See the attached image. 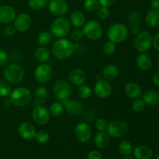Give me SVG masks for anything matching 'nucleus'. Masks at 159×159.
<instances>
[{
	"label": "nucleus",
	"instance_id": "obj_1",
	"mask_svg": "<svg viewBox=\"0 0 159 159\" xmlns=\"http://www.w3.org/2000/svg\"><path fill=\"white\" fill-rule=\"evenodd\" d=\"M74 51L75 46L72 41L65 37L55 40L51 48V54L58 61L67 60L72 56Z\"/></svg>",
	"mask_w": 159,
	"mask_h": 159
},
{
	"label": "nucleus",
	"instance_id": "obj_2",
	"mask_svg": "<svg viewBox=\"0 0 159 159\" xmlns=\"http://www.w3.org/2000/svg\"><path fill=\"white\" fill-rule=\"evenodd\" d=\"M9 96L12 105L17 107H26L32 99V93L26 87H17L14 89Z\"/></svg>",
	"mask_w": 159,
	"mask_h": 159
},
{
	"label": "nucleus",
	"instance_id": "obj_3",
	"mask_svg": "<svg viewBox=\"0 0 159 159\" xmlns=\"http://www.w3.org/2000/svg\"><path fill=\"white\" fill-rule=\"evenodd\" d=\"M73 89L71 84L65 80H57L54 82L53 86V94L57 101L65 102L71 98Z\"/></svg>",
	"mask_w": 159,
	"mask_h": 159
},
{
	"label": "nucleus",
	"instance_id": "obj_4",
	"mask_svg": "<svg viewBox=\"0 0 159 159\" xmlns=\"http://www.w3.org/2000/svg\"><path fill=\"white\" fill-rule=\"evenodd\" d=\"M129 31L127 26L120 23L112 24L107 30V38L116 44L121 43L127 40Z\"/></svg>",
	"mask_w": 159,
	"mask_h": 159
},
{
	"label": "nucleus",
	"instance_id": "obj_5",
	"mask_svg": "<svg viewBox=\"0 0 159 159\" xmlns=\"http://www.w3.org/2000/svg\"><path fill=\"white\" fill-rule=\"evenodd\" d=\"M71 30V23L69 20L64 16L56 18L51 25V33L57 38L65 37Z\"/></svg>",
	"mask_w": 159,
	"mask_h": 159
},
{
	"label": "nucleus",
	"instance_id": "obj_6",
	"mask_svg": "<svg viewBox=\"0 0 159 159\" xmlns=\"http://www.w3.org/2000/svg\"><path fill=\"white\" fill-rule=\"evenodd\" d=\"M5 79L10 84H18L23 81L25 76L24 69L17 64H9L3 71Z\"/></svg>",
	"mask_w": 159,
	"mask_h": 159
},
{
	"label": "nucleus",
	"instance_id": "obj_7",
	"mask_svg": "<svg viewBox=\"0 0 159 159\" xmlns=\"http://www.w3.org/2000/svg\"><path fill=\"white\" fill-rule=\"evenodd\" d=\"M82 31L84 36L92 40H97L102 37L103 34V29L100 23L96 20H89L85 22L82 26Z\"/></svg>",
	"mask_w": 159,
	"mask_h": 159
},
{
	"label": "nucleus",
	"instance_id": "obj_8",
	"mask_svg": "<svg viewBox=\"0 0 159 159\" xmlns=\"http://www.w3.org/2000/svg\"><path fill=\"white\" fill-rule=\"evenodd\" d=\"M129 126L126 121L123 120H114L108 123L107 132L110 137L115 138H123L127 134Z\"/></svg>",
	"mask_w": 159,
	"mask_h": 159
},
{
	"label": "nucleus",
	"instance_id": "obj_9",
	"mask_svg": "<svg viewBox=\"0 0 159 159\" xmlns=\"http://www.w3.org/2000/svg\"><path fill=\"white\" fill-rule=\"evenodd\" d=\"M153 43V37L148 31H142L136 35L134 41L135 48L141 53H145L152 48Z\"/></svg>",
	"mask_w": 159,
	"mask_h": 159
},
{
	"label": "nucleus",
	"instance_id": "obj_10",
	"mask_svg": "<svg viewBox=\"0 0 159 159\" xmlns=\"http://www.w3.org/2000/svg\"><path fill=\"white\" fill-rule=\"evenodd\" d=\"M52 76V67L47 63H40L34 71V78L40 84H45L51 81Z\"/></svg>",
	"mask_w": 159,
	"mask_h": 159
},
{
	"label": "nucleus",
	"instance_id": "obj_11",
	"mask_svg": "<svg viewBox=\"0 0 159 159\" xmlns=\"http://www.w3.org/2000/svg\"><path fill=\"white\" fill-rule=\"evenodd\" d=\"M49 109L43 105H38L34 107L32 112V118L34 123L38 125H45L51 119Z\"/></svg>",
	"mask_w": 159,
	"mask_h": 159
},
{
	"label": "nucleus",
	"instance_id": "obj_12",
	"mask_svg": "<svg viewBox=\"0 0 159 159\" xmlns=\"http://www.w3.org/2000/svg\"><path fill=\"white\" fill-rule=\"evenodd\" d=\"M48 9L55 16H64L68 11V5L65 0H50L48 2Z\"/></svg>",
	"mask_w": 159,
	"mask_h": 159
},
{
	"label": "nucleus",
	"instance_id": "obj_13",
	"mask_svg": "<svg viewBox=\"0 0 159 159\" xmlns=\"http://www.w3.org/2000/svg\"><path fill=\"white\" fill-rule=\"evenodd\" d=\"M94 93L100 99L109 97L112 93V85L110 81L104 79L98 80L95 84Z\"/></svg>",
	"mask_w": 159,
	"mask_h": 159
},
{
	"label": "nucleus",
	"instance_id": "obj_14",
	"mask_svg": "<svg viewBox=\"0 0 159 159\" xmlns=\"http://www.w3.org/2000/svg\"><path fill=\"white\" fill-rule=\"evenodd\" d=\"M32 19L27 13H20L16 16L13 21V26L16 30L20 33H24L30 28Z\"/></svg>",
	"mask_w": 159,
	"mask_h": 159
},
{
	"label": "nucleus",
	"instance_id": "obj_15",
	"mask_svg": "<svg viewBox=\"0 0 159 159\" xmlns=\"http://www.w3.org/2000/svg\"><path fill=\"white\" fill-rule=\"evenodd\" d=\"M75 135L80 142H88L92 137L91 127L85 122L79 123L75 128Z\"/></svg>",
	"mask_w": 159,
	"mask_h": 159
},
{
	"label": "nucleus",
	"instance_id": "obj_16",
	"mask_svg": "<svg viewBox=\"0 0 159 159\" xmlns=\"http://www.w3.org/2000/svg\"><path fill=\"white\" fill-rule=\"evenodd\" d=\"M17 130H18L19 135L23 139L28 140V141L34 139L35 138L36 133H37V130H36L34 124L27 122V121L21 123L19 125Z\"/></svg>",
	"mask_w": 159,
	"mask_h": 159
},
{
	"label": "nucleus",
	"instance_id": "obj_17",
	"mask_svg": "<svg viewBox=\"0 0 159 159\" xmlns=\"http://www.w3.org/2000/svg\"><path fill=\"white\" fill-rule=\"evenodd\" d=\"M63 106L65 111H66V113L70 116H79L83 112V105L79 101L75 99H68L63 102Z\"/></svg>",
	"mask_w": 159,
	"mask_h": 159
},
{
	"label": "nucleus",
	"instance_id": "obj_18",
	"mask_svg": "<svg viewBox=\"0 0 159 159\" xmlns=\"http://www.w3.org/2000/svg\"><path fill=\"white\" fill-rule=\"evenodd\" d=\"M16 16V12L12 6L4 5L0 6V23L9 24L12 23Z\"/></svg>",
	"mask_w": 159,
	"mask_h": 159
},
{
	"label": "nucleus",
	"instance_id": "obj_19",
	"mask_svg": "<svg viewBox=\"0 0 159 159\" xmlns=\"http://www.w3.org/2000/svg\"><path fill=\"white\" fill-rule=\"evenodd\" d=\"M68 79L72 85H81L86 82L87 76L84 70L79 68H75L68 74Z\"/></svg>",
	"mask_w": 159,
	"mask_h": 159
},
{
	"label": "nucleus",
	"instance_id": "obj_20",
	"mask_svg": "<svg viewBox=\"0 0 159 159\" xmlns=\"http://www.w3.org/2000/svg\"><path fill=\"white\" fill-rule=\"evenodd\" d=\"M124 93L132 99H139L142 96V90L140 85L136 82H130L125 85L124 87Z\"/></svg>",
	"mask_w": 159,
	"mask_h": 159
},
{
	"label": "nucleus",
	"instance_id": "obj_21",
	"mask_svg": "<svg viewBox=\"0 0 159 159\" xmlns=\"http://www.w3.org/2000/svg\"><path fill=\"white\" fill-rule=\"evenodd\" d=\"M142 100L150 107H156L159 104V93L156 90L149 89L142 93Z\"/></svg>",
	"mask_w": 159,
	"mask_h": 159
},
{
	"label": "nucleus",
	"instance_id": "obj_22",
	"mask_svg": "<svg viewBox=\"0 0 159 159\" xmlns=\"http://www.w3.org/2000/svg\"><path fill=\"white\" fill-rule=\"evenodd\" d=\"M120 71L118 67L114 64H110L104 67L102 70V76L103 79L110 82L114 81L119 76Z\"/></svg>",
	"mask_w": 159,
	"mask_h": 159
},
{
	"label": "nucleus",
	"instance_id": "obj_23",
	"mask_svg": "<svg viewBox=\"0 0 159 159\" xmlns=\"http://www.w3.org/2000/svg\"><path fill=\"white\" fill-rule=\"evenodd\" d=\"M95 144L99 149L108 147L110 142V137L107 131H99L95 136Z\"/></svg>",
	"mask_w": 159,
	"mask_h": 159
},
{
	"label": "nucleus",
	"instance_id": "obj_24",
	"mask_svg": "<svg viewBox=\"0 0 159 159\" xmlns=\"http://www.w3.org/2000/svg\"><path fill=\"white\" fill-rule=\"evenodd\" d=\"M133 152L136 159H151L153 155V152L151 148L146 145L137 146Z\"/></svg>",
	"mask_w": 159,
	"mask_h": 159
},
{
	"label": "nucleus",
	"instance_id": "obj_25",
	"mask_svg": "<svg viewBox=\"0 0 159 159\" xmlns=\"http://www.w3.org/2000/svg\"><path fill=\"white\" fill-rule=\"evenodd\" d=\"M85 16L84 12L81 10H75L70 15L69 21L71 25H73L75 27L79 28L83 26L85 23Z\"/></svg>",
	"mask_w": 159,
	"mask_h": 159
},
{
	"label": "nucleus",
	"instance_id": "obj_26",
	"mask_svg": "<svg viewBox=\"0 0 159 159\" xmlns=\"http://www.w3.org/2000/svg\"><path fill=\"white\" fill-rule=\"evenodd\" d=\"M48 96H49V93H48V90L46 87H37L34 93V102H35L36 105L38 106L44 104L48 100Z\"/></svg>",
	"mask_w": 159,
	"mask_h": 159
},
{
	"label": "nucleus",
	"instance_id": "obj_27",
	"mask_svg": "<svg viewBox=\"0 0 159 159\" xmlns=\"http://www.w3.org/2000/svg\"><path fill=\"white\" fill-rule=\"evenodd\" d=\"M136 63L138 68L143 71L149 70L152 66V59L145 53H141L136 59Z\"/></svg>",
	"mask_w": 159,
	"mask_h": 159
},
{
	"label": "nucleus",
	"instance_id": "obj_28",
	"mask_svg": "<svg viewBox=\"0 0 159 159\" xmlns=\"http://www.w3.org/2000/svg\"><path fill=\"white\" fill-rule=\"evenodd\" d=\"M145 23L148 26L152 28L159 26V9H152L147 13L145 17Z\"/></svg>",
	"mask_w": 159,
	"mask_h": 159
},
{
	"label": "nucleus",
	"instance_id": "obj_29",
	"mask_svg": "<svg viewBox=\"0 0 159 159\" xmlns=\"http://www.w3.org/2000/svg\"><path fill=\"white\" fill-rule=\"evenodd\" d=\"M51 55V52L46 46H40L37 48L35 51L36 59L40 63H47L50 59Z\"/></svg>",
	"mask_w": 159,
	"mask_h": 159
},
{
	"label": "nucleus",
	"instance_id": "obj_30",
	"mask_svg": "<svg viewBox=\"0 0 159 159\" xmlns=\"http://www.w3.org/2000/svg\"><path fill=\"white\" fill-rule=\"evenodd\" d=\"M50 113H51V116L53 117L58 118L61 116L62 114L65 112V108H64L63 103L59 101L57 102H54L50 106L49 108Z\"/></svg>",
	"mask_w": 159,
	"mask_h": 159
},
{
	"label": "nucleus",
	"instance_id": "obj_31",
	"mask_svg": "<svg viewBox=\"0 0 159 159\" xmlns=\"http://www.w3.org/2000/svg\"><path fill=\"white\" fill-rule=\"evenodd\" d=\"M53 35L48 31H42L37 36V42L40 46H47L52 41Z\"/></svg>",
	"mask_w": 159,
	"mask_h": 159
},
{
	"label": "nucleus",
	"instance_id": "obj_32",
	"mask_svg": "<svg viewBox=\"0 0 159 159\" xmlns=\"http://www.w3.org/2000/svg\"><path fill=\"white\" fill-rule=\"evenodd\" d=\"M133 145L129 141L124 140L120 143L119 151L121 155H124V156H128L133 152Z\"/></svg>",
	"mask_w": 159,
	"mask_h": 159
},
{
	"label": "nucleus",
	"instance_id": "obj_33",
	"mask_svg": "<svg viewBox=\"0 0 159 159\" xmlns=\"http://www.w3.org/2000/svg\"><path fill=\"white\" fill-rule=\"evenodd\" d=\"M100 6L98 0H85L84 2V9L89 12H97Z\"/></svg>",
	"mask_w": 159,
	"mask_h": 159
},
{
	"label": "nucleus",
	"instance_id": "obj_34",
	"mask_svg": "<svg viewBox=\"0 0 159 159\" xmlns=\"http://www.w3.org/2000/svg\"><path fill=\"white\" fill-rule=\"evenodd\" d=\"M48 0H29L28 6L33 10H40L48 6Z\"/></svg>",
	"mask_w": 159,
	"mask_h": 159
},
{
	"label": "nucleus",
	"instance_id": "obj_35",
	"mask_svg": "<svg viewBox=\"0 0 159 159\" xmlns=\"http://www.w3.org/2000/svg\"><path fill=\"white\" fill-rule=\"evenodd\" d=\"M78 94L82 99H87L92 96V89L89 85L82 84L78 89Z\"/></svg>",
	"mask_w": 159,
	"mask_h": 159
},
{
	"label": "nucleus",
	"instance_id": "obj_36",
	"mask_svg": "<svg viewBox=\"0 0 159 159\" xmlns=\"http://www.w3.org/2000/svg\"><path fill=\"white\" fill-rule=\"evenodd\" d=\"M12 89L9 82H8L6 79L0 80V96L6 97L10 94Z\"/></svg>",
	"mask_w": 159,
	"mask_h": 159
},
{
	"label": "nucleus",
	"instance_id": "obj_37",
	"mask_svg": "<svg viewBox=\"0 0 159 159\" xmlns=\"http://www.w3.org/2000/svg\"><path fill=\"white\" fill-rule=\"evenodd\" d=\"M116 50V44L110 40H107L105 42L102 47V51L104 54L107 55H112L115 53Z\"/></svg>",
	"mask_w": 159,
	"mask_h": 159
},
{
	"label": "nucleus",
	"instance_id": "obj_38",
	"mask_svg": "<svg viewBox=\"0 0 159 159\" xmlns=\"http://www.w3.org/2000/svg\"><path fill=\"white\" fill-rule=\"evenodd\" d=\"M34 138L40 144H46L49 141L50 135L45 130H39V131H37Z\"/></svg>",
	"mask_w": 159,
	"mask_h": 159
},
{
	"label": "nucleus",
	"instance_id": "obj_39",
	"mask_svg": "<svg viewBox=\"0 0 159 159\" xmlns=\"http://www.w3.org/2000/svg\"><path fill=\"white\" fill-rule=\"evenodd\" d=\"M85 37L84 36V33L82 31V29H79V28H75L74 30L71 31L70 33V38H71V40L73 41H80L83 37Z\"/></svg>",
	"mask_w": 159,
	"mask_h": 159
},
{
	"label": "nucleus",
	"instance_id": "obj_40",
	"mask_svg": "<svg viewBox=\"0 0 159 159\" xmlns=\"http://www.w3.org/2000/svg\"><path fill=\"white\" fill-rule=\"evenodd\" d=\"M128 22L130 23V24L131 25V26H138V25L141 23V17H140L139 14H138L136 11H133V12H131L129 14Z\"/></svg>",
	"mask_w": 159,
	"mask_h": 159
},
{
	"label": "nucleus",
	"instance_id": "obj_41",
	"mask_svg": "<svg viewBox=\"0 0 159 159\" xmlns=\"http://www.w3.org/2000/svg\"><path fill=\"white\" fill-rule=\"evenodd\" d=\"M146 107V104L144 103V101L142 100V99H134V101L132 103V109L134 112L137 113H141L144 110Z\"/></svg>",
	"mask_w": 159,
	"mask_h": 159
},
{
	"label": "nucleus",
	"instance_id": "obj_42",
	"mask_svg": "<svg viewBox=\"0 0 159 159\" xmlns=\"http://www.w3.org/2000/svg\"><path fill=\"white\" fill-rule=\"evenodd\" d=\"M108 122L105 119L99 118L95 123V127L98 131H107Z\"/></svg>",
	"mask_w": 159,
	"mask_h": 159
},
{
	"label": "nucleus",
	"instance_id": "obj_43",
	"mask_svg": "<svg viewBox=\"0 0 159 159\" xmlns=\"http://www.w3.org/2000/svg\"><path fill=\"white\" fill-rule=\"evenodd\" d=\"M97 15L101 20H107L110 15V11L108 7L105 6H100L99 9L97 10Z\"/></svg>",
	"mask_w": 159,
	"mask_h": 159
},
{
	"label": "nucleus",
	"instance_id": "obj_44",
	"mask_svg": "<svg viewBox=\"0 0 159 159\" xmlns=\"http://www.w3.org/2000/svg\"><path fill=\"white\" fill-rule=\"evenodd\" d=\"M9 61V55L7 51L0 48V66H4L8 64Z\"/></svg>",
	"mask_w": 159,
	"mask_h": 159
},
{
	"label": "nucleus",
	"instance_id": "obj_45",
	"mask_svg": "<svg viewBox=\"0 0 159 159\" xmlns=\"http://www.w3.org/2000/svg\"><path fill=\"white\" fill-rule=\"evenodd\" d=\"M16 32V30L13 25H8V26L4 29L3 34H4V35L6 36V37H12V36L15 35Z\"/></svg>",
	"mask_w": 159,
	"mask_h": 159
},
{
	"label": "nucleus",
	"instance_id": "obj_46",
	"mask_svg": "<svg viewBox=\"0 0 159 159\" xmlns=\"http://www.w3.org/2000/svg\"><path fill=\"white\" fill-rule=\"evenodd\" d=\"M87 159H102V155L98 151L93 150L88 154Z\"/></svg>",
	"mask_w": 159,
	"mask_h": 159
},
{
	"label": "nucleus",
	"instance_id": "obj_47",
	"mask_svg": "<svg viewBox=\"0 0 159 159\" xmlns=\"http://www.w3.org/2000/svg\"><path fill=\"white\" fill-rule=\"evenodd\" d=\"M101 6H105V7H111L116 3V0H98Z\"/></svg>",
	"mask_w": 159,
	"mask_h": 159
},
{
	"label": "nucleus",
	"instance_id": "obj_48",
	"mask_svg": "<svg viewBox=\"0 0 159 159\" xmlns=\"http://www.w3.org/2000/svg\"><path fill=\"white\" fill-rule=\"evenodd\" d=\"M155 49L159 51V32L155 35L153 37V43H152Z\"/></svg>",
	"mask_w": 159,
	"mask_h": 159
},
{
	"label": "nucleus",
	"instance_id": "obj_49",
	"mask_svg": "<svg viewBox=\"0 0 159 159\" xmlns=\"http://www.w3.org/2000/svg\"><path fill=\"white\" fill-rule=\"evenodd\" d=\"M152 82L155 85L159 87V69L154 73L153 76H152Z\"/></svg>",
	"mask_w": 159,
	"mask_h": 159
},
{
	"label": "nucleus",
	"instance_id": "obj_50",
	"mask_svg": "<svg viewBox=\"0 0 159 159\" xmlns=\"http://www.w3.org/2000/svg\"><path fill=\"white\" fill-rule=\"evenodd\" d=\"M151 6L152 9H159V0H151Z\"/></svg>",
	"mask_w": 159,
	"mask_h": 159
},
{
	"label": "nucleus",
	"instance_id": "obj_51",
	"mask_svg": "<svg viewBox=\"0 0 159 159\" xmlns=\"http://www.w3.org/2000/svg\"><path fill=\"white\" fill-rule=\"evenodd\" d=\"M130 31H131V34H133V35H135V36L138 35V34L140 33L139 27L137 26H131V30H130Z\"/></svg>",
	"mask_w": 159,
	"mask_h": 159
},
{
	"label": "nucleus",
	"instance_id": "obj_52",
	"mask_svg": "<svg viewBox=\"0 0 159 159\" xmlns=\"http://www.w3.org/2000/svg\"><path fill=\"white\" fill-rule=\"evenodd\" d=\"M11 104H12V102H11V101H10V99H9H9H5L4 100H3V105L5 106V107H9V106L11 105Z\"/></svg>",
	"mask_w": 159,
	"mask_h": 159
},
{
	"label": "nucleus",
	"instance_id": "obj_53",
	"mask_svg": "<svg viewBox=\"0 0 159 159\" xmlns=\"http://www.w3.org/2000/svg\"><path fill=\"white\" fill-rule=\"evenodd\" d=\"M122 159H136V158H134V157H130V155H128V156L124 157V158H122Z\"/></svg>",
	"mask_w": 159,
	"mask_h": 159
},
{
	"label": "nucleus",
	"instance_id": "obj_54",
	"mask_svg": "<svg viewBox=\"0 0 159 159\" xmlns=\"http://www.w3.org/2000/svg\"><path fill=\"white\" fill-rule=\"evenodd\" d=\"M158 63H159V54H158Z\"/></svg>",
	"mask_w": 159,
	"mask_h": 159
},
{
	"label": "nucleus",
	"instance_id": "obj_55",
	"mask_svg": "<svg viewBox=\"0 0 159 159\" xmlns=\"http://www.w3.org/2000/svg\"><path fill=\"white\" fill-rule=\"evenodd\" d=\"M156 159H159V155H158V156H157V158H156Z\"/></svg>",
	"mask_w": 159,
	"mask_h": 159
}]
</instances>
